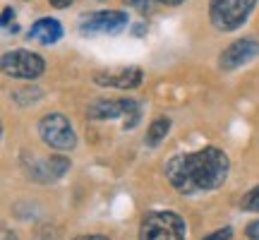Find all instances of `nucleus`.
I'll return each mask as SVG.
<instances>
[{
    "mask_svg": "<svg viewBox=\"0 0 259 240\" xmlns=\"http://www.w3.org/2000/svg\"><path fill=\"white\" fill-rule=\"evenodd\" d=\"M231 235H233L231 228H221V231L211 233V235H206L204 240H231Z\"/></svg>",
    "mask_w": 259,
    "mask_h": 240,
    "instance_id": "4468645a",
    "label": "nucleus"
},
{
    "mask_svg": "<svg viewBox=\"0 0 259 240\" xmlns=\"http://www.w3.org/2000/svg\"><path fill=\"white\" fill-rule=\"evenodd\" d=\"M168 130H170V120L168 118H156L147 130V144L149 147H158L161 139H166Z\"/></svg>",
    "mask_w": 259,
    "mask_h": 240,
    "instance_id": "f8f14e48",
    "label": "nucleus"
},
{
    "mask_svg": "<svg viewBox=\"0 0 259 240\" xmlns=\"http://www.w3.org/2000/svg\"><path fill=\"white\" fill-rule=\"evenodd\" d=\"M127 5H132L135 10H139V12H147L149 8H151V0H125Z\"/></svg>",
    "mask_w": 259,
    "mask_h": 240,
    "instance_id": "2eb2a0df",
    "label": "nucleus"
},
{
    "mask_svg": "<svg viewBox=\"0 0 259 240\" xmlns=\"http://www.w3.org/2000/svg\"><path fill=\"white\" fill-rule=\"evenodd\" d=\"M67 168H70V158L51 156L46 161H34L31 168H29V173L38 183H53V180H58V178H63L67 173Z\"/></svg>",
    "mask_w": 259,
    "mask_h": 240,
    "instance_id": "9d476101",
    "label": "nucleus"
},
{
    "mask_svg": "<svg viewBox=\"0 0 259 240\" xmlns=\"http://www.w3.org/2000/svg\"><path fill=\"white\" fill-rule=\"evenodd\" d=\"M44 58L31 51H12L3 56V72L15 79H36L44 72Z\"/></svg>",
    "mask_w": 259,
    "mask_h": 240,
    "instance_id": "423d86ee",
    "label": "nucleus"
},
{
    "mask_svg": "<svg viewBox=\"0 0 259 240\" xmlns=\"http://www.w3.org/2000/svg\"><path fill=\"white\" fill-rule=\"evenodd\" d=\"M74 240H108V238H106V235H96V233H94V235H79V238H74Z\"/></svg>",
    "mask_w": 259,
    "mask_h": 240,
    "instance_id": "6ab92c4d",
    "label": "nucleus"
},
{
    "mask_svg": "<svg viewBox=\"0 0 259 240\" xmlns=\"http://www.w3.org/2000/svg\"><path fill=\"white\" fill-rule=\"evenodd\" d=\"M166 176L176 190L185 194L216 190L228 178V156L216 147L199 149L194 154H180L168 161Z\"/></svg>",
    "mask_w": 259,
    "mask_h": 240,
    "instance_id": "f257e3e1",
    "label": "nucleus"
},
{
    "mask_svg": "<svg viewBox=\"0 0 259 240\" xmlns=\"http://www.w3.org/2000/svg\"><path fill=\"white\" fill-rule=\"evenodd\" d=\"M247 238L250 240H259V221H252L247 226Z\"/></svg>",
    "mask_w": 259,
    "mask_h": 240,
    "instance_id": "dca6fc26",
    "label": "nucleus"
},
{
    "mask_svg": "<svg viewBox=\"0 0 259 240\" xmlns=\"http://www.w3.org/2000/svg\"><path fill=\"white\" fill-rule=\"evenodd\" d=\"M48 3H51V5H53V8L63 10V8H67V5H70V3H72V0H48Z\"/></svg>",
    "mask_w": 259,
    "mask_h": 240,
    "instance_id": "a211bd4d",
    "label": "nucleus"
},
{
    "mask_svg": "<svg viewBox=\"0 0 259 240\" xmlns=\"http://www.w3.org/2000/svg\"><path fill=\"white\" fill-rule=\"evenodd\" d=\"M257 56H259V41L240 38V41H233L231 46L219 56V65H221V70H235V67L250 63L252 58Z\"/></svg>",
    "mask_w": 259,
    "mask_h": 240,
    "instance_id": "6e6552de",
    "label": "nucleus"
},
{
    "mask_svg": "<svg viewBox=\"0 0 259 240\" xmlns=\"http://www.w3.org/2000/svg\"><path fill=\"white\" fill-rule=\"evenodd\" d=\"M15 19V10L12 8H5L3 10V27H10V22Z\"/></svg>",
    "mask_w": 259,
    "mask_h": 240,
    "instance_id": "f3484780",
    "label": "nucleus"
},
{
    "mask_svg": "<svg viewBox=\"0 0 259 240\" xmlns=\"http://www.w3.org/2000/svg\"><path fill=\"white\" fill-rule=\"evenodd\" d=\"M3 240H17V238H15V233L5 231V233H3Z\"/></svg>",
    "mask_w": 259,
    "mask_h": 240,
    "instance_id": "412c9836",
    "label": "nucleus"
},
{
    "mask_svg": "<svg viewBox=\"0 0 259 240\" xmlns=\"http://www.w3.org/2000/svg\"><path fill=\"white\" fill-rule=\"evenodd\" d=\"M38 135L48 147L60 149V151L74 149V144H77V135H74L70 120L60 113H48L46 118L38 123Z\"/></svg>",
    "mask_w": 259,
    "mask_h": 240,
    "instance_id": "20e7f679",
    "label": "nucleus"
},
{
    "mask_svg": "<svg viewBox=\"0 0 259 240\" xmlns=\"http://www.w3.org/2000/svg\"><path fill=\"white\" fill-rule=\"evenodd\" d=\"M242 209H247V212H259V185L252 187L250 192L242 197Z\"/></svg>",
    "mask_w": 259,
    "mask_h": 240,
    "instance_id": "ddd939ff",
    "label": "nucleus"
},
{
    "mask_svg": "<svg viewBox=\"0 0 259 240\" xmlns=\"http://www.w3.org/2000/svg\"><path fill=\"white\" fill-rule=\"evenodd\" d=\"M163 5H170V8H176V5H180V3H185V0H161Z\"/></svg>",
    "mask_w": 259,
    "mask_h": 240,
    "instance_id": "aec40b11",
    "label": "nucleus"
},
{
    "mask_svg": "<svg viewBox=\"0 0 259 240\" xmlns=\"http://www.w3.org/2000/svg\"><path fill=\"white\" fill-rule=\"evenodd\" d=\"M127 27V15L120 10H101V12H92L82 17V29L84 34H118Z\"/></svg>",
    "mask_w": 259,
    "mask_h": 240,
    "instance_id": "0eeeda50",
    "label": "nucleus"
},
{
    "mask_svg": "<svg viewBox=\"0 0 259 240\" xmlns=\"http://www.w3.org/2000/svg\"><path fill=\"white\" fill-rule=\"evenodd\" d=\"M94 82L99 87H115V89H135L142 84L139 67H118V70H103L94 74Z\"/></svg>",
    "mask_w": 259,
    "mask_h": 240,
    "instance_id": "1a4fd4ad",
    "label": "nucleus"
},
{
    "mask_svg": "<svg viewBox=\"0 0 259 240\" xmlns=\"http://www.w3.org/2000/svg\"><path fill=\"white\" fill-rule=\"evenodd\" d=\"M254 5L257 0H211L209 17L219 31H235L240 24H245Z\"/></svg>",
    "mask_w": 259,
    "mask_h": 240,
    "instance_id": "7ed1b4c3",
    "label": "nucleus"
},
{
    "mask_svg": "<svg viewBox=\"0 0 259 240\" xmlns=\"http://www.w3.org/2000/svg\"><path fill=\"white\" fill-rule=\"evenodd\" d=\"M29 38H31V41H38V44H44V46H51V44H58V41L63 38V27H60L58 19L44 17L29 29Z\"/></svg>",
    "mask_w": 259,
    "mask_h": 240,
    "instance_id": "9b49d317",
    "label": "nucleus"
},
{
    "mask_svg": "<svg viewBox=\"0 0 259 240\" xmlns=\"http://www.w3.org/2000/svg\"><path fill=\"white\" fill-rule=\"evenodd\" d=\"M89 118L94 120H113L122 118L125 130L135 128L139 120V103L132 99H99L89 106Z\"/></svg>",
    "mask_w": 259,
    "mask_h": 240,
    "instance_id": "39448f33",
    "label": "nucleus"
},
{
    "mask_svg": "<svg viewBox=\"0 0 259 240\" xmlns=\"http://www.w3.org/2000/svg\"><path fill=\"white\" fill-rule=\"evenodd\" d=\"M185 231L176 212H149L139 226V240H185Z\"/></svg>",
    "mask_w": 259,
    "mask_h": 240,
    "instance_id": "f03ea898",
    "label": "nucleus"
}]
</instances>
